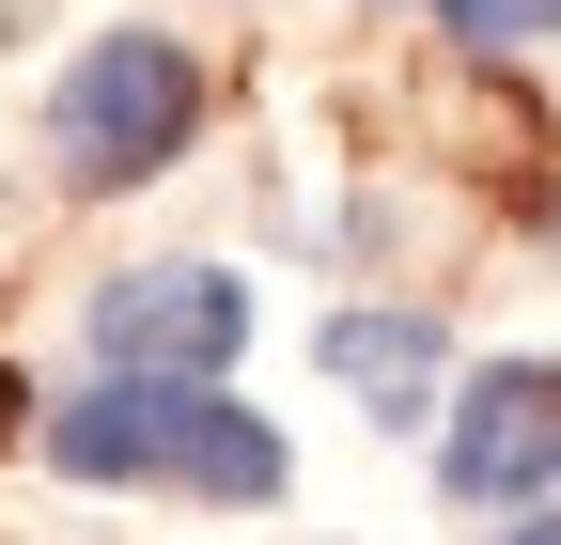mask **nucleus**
I'll list each match as a JSON object with an SVG mask.
<instances>
[{"mask_svg": "<svg viewBox=\"0 0 561 545\" xmlns=\"http://www.w3.org/2000/svg\"><path fill=\"white\" fill-rule=\"evenodd\" d=\"M47 467L62 484H187V499H280V437L219 374H94L79 405H47Z\"/></svg>", "mask_w": 561, "mask_h": 545, "instance_id": "nucleus-1", "label": "nucleus"}, {"mask_svg": "<svg viewBox=\"0 0 561 545\" xmlns=\"http://www.w3.org/2000/svg\"><path fill=\"white\" fill-rule=\"evenodd\" d=\"M187 125H203V62L172 32H94L47 94V156H62V187H140L187 156Z\"/></svg>", "mask_w": 561, "mask_h": 545, "instance_id": "nucleus-2", "label": "nucleus"}, {"mask_svg": "<svg viewBox=\"0 0 561 545\" xmlns=\"http://www.w3.org/2000/svg\"><path fill=\"white\" fill-rule=\"evenodd\" d=\"M234 344H250V281H219V265L94 281V359L110 374H234Z\"/></svg>", "mask_w": 561, "mask_h": 545, "instance_id": "nucleus-3", "label": "nucleus"}, {"mask_svg": "<svg viewBox=\"0 0 561 545\" xmlns=\"http://www.w3.org/2000/svg\"><path fill=\"white\" fill-rule=\"evenodd\" d=\"M437 467H453V499L530 514V499H546V467H561V359H500V374H468V390H453Z\"/></svg>", "mask_w": 561, "mask_h": 545, "instance_id": "nucleus-4", "label": "nucleus"}, {"mask_svg": "<svg viewBox=\"0 0 561 545\" xmlns=\"http://www.w3.org/2000/svg\"><path fill=\"white\" fill-rule=\"evenodd\" d=\"M328 374L375 390V421H421V390H437V312H328Z\"/></svg>", "mask_w": 561, "mask_h": 545, "instance_id": "nucleus-5", "label": "nucleus"}, {"mask_svg": "<svg viewBox=\"0 0 561 545\" xmlns=\"http://www.w3.org/2000/svg\"><path fill=\"white\" fill-rule=\"evenodd\" d=\"M437 16H453V47H483V62L561 47V0H437Z\"/></svg>", "mask_w": 561, "mask_h": 545, "instance_id": "nucleus-6", "label": "nucleus"}, {"mask_svg": "<svg viewBox=\"0 0 561 545\" xmlns=\"http://www.w3.org/2000/svg\"><path fill=\"white\" fill-rule=\"evenodd\" d=\"M500 545H561V514H515V530H500Z\"/></svg>", "mask_w": 561, "mask_h": 545, "instance_id": "nucleus-7", "label": "nucleus"}]
</instances>
